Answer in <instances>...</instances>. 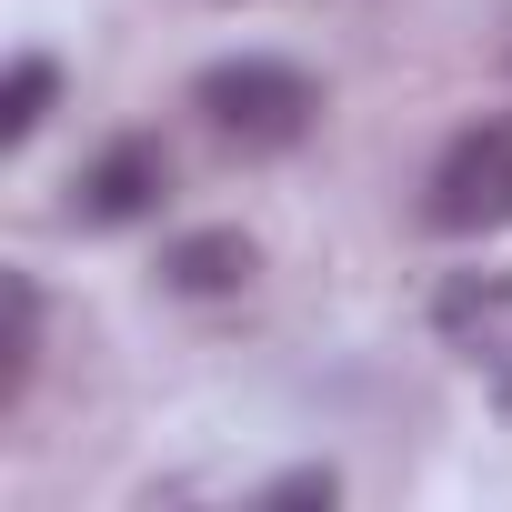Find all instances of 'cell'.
<instances>
[{"label": "cell", "instance_id": "8", "mask_svg": "<svg viewBox=\"0 0 512 512\" xmlns=\"http://www.w3.org/2000/svg\"><path fill=\"white\" fill-rule=\"evenodd\" d=\"M332 492H342V472H322V462H312V472H282L262 502H332Z\"/></svg>", "mask_w": 512, "mask_h": 512}, {"label": "cell", "instance_id": "1", "mask_svg": "<svg viewBox=\"0 0 512 512\" xmlns=\"http://www.w3.org/2000/svg\"><path fill=\"white\" fill-rule=\"evenodd\" d=\"M191 111H201L221 141H241V151H292V141L312 131L322 91H312V71H292V61H272V51H241V61H211V71L191 81Z\"/></svg>", "mask_w": 512, "mask_h": 512}, {"label": "cell", "instance_id": "3", "mask_svg": "<svg viewBox=\"0 0 512 512\" xmlns=\"http://www.w3.org/2000/svg\"><path fill=\"white\" fill-rule=\"evenodd\" d=\"M161 191H171V151H161L151 131H121V141L71 181V211H81L91 231H121V221H151Z\"/></svg>", "mask_w": 512, "mask_h": 512}, {"label": "cell", "instance_id": "7", "mask_svg": "<svg viewBox=\"0 0 512 512\" xmlns=\"http://www.w3.org/2000/svg\"><path fill=\"white\" fill-rule=\"evenodd\" d=\"M51 101H61V61H51V51H21L11 81H0V141L21 151V141L51 121Z\"/></svg>", "mask_w": 512, "mask_h": 512}, {"label": "cell", "instance_id": "2", "mask_svg": "<svg viewBox=\"0 0 512 512\" xmlns=\"http://www.w3.org/2000/svg\"><path fill=\"white\" fill-rule=\"evenodd\" d=\"M432 231H502L512 221V111H492V121H472L442 161H432Z\"/></svg>", "mask_w": 512, "mask_h": 512}, {"label": "cell", "instance_id": "6", "mask_svg": "<svg viewBox=\"0 0 512 512\" xmlns=\"http://www.w3.org/2000/svg\"><path fill=\"white\" fill-rule=\"evenodd\" d=\"M31 362H41V282L0 272V412L31 392Z\"/></svg>", "mask_w": 512, "mask_h": 512}, {"label": "cell", "instance_id": "5", "mask_svg": "<svg viewBox=\"0 0 512 512\" xmlns=\"http://www.w3.org/2000/svg\"><path fill=\"white\" fill-rule=\"evenodd\" d=\"M161 282L191 292V302L241 292V282H251V241H241V231H181V241L161 251Z\"/></svg>", "mask_w": 512, "mask_h": 512}, {"label": "cell", "instance_id": "4", "mask_svg": "<svg viewBox=\"0 0 512 512\" xmlns=\"http://www.w3.org/2000/svg\"><path fill=\"white\" fill-rule=\"evenodd\" d=\"M442 332H452L462 352L512 362V272H472V282H452V292H442Z\"/></svg>", "mask_w": 512, "mask_h": 512}]
</instances>
